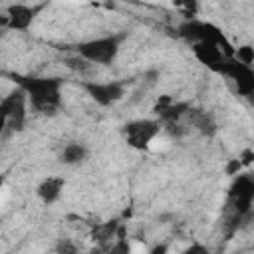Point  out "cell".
<instances>
[{"label": "cell", "mask_w": 254, "mask_h": 254, "mask_svg": "<svg viewBox=\"0 0 254 254\" xmlns=\"http://www.w3.org/2000/svg\"><path fill=\"white\" fill-rule=\"evenodd\" d=\"M20 89L32 101V107L42 115H56L60 109V77H30V75H12Z\"/></svg>", "instance_id": "6da1fadb"}, {"label": "cell", "mask_w": 254, "mask_h": 254, "mask_svg": "<svg viewBox=\"0 0 254 254\" xmlns=\"http://www.w3.org/2000/svg\"><path fill=\"white\" fill-rule=\"evenodd\" d=\"M252 200H254V177L252 175H240L230 185L224 214H228V216H246L252 210L250 208Z\"/></svg>", "instance_id": "7a4b0ae2"}, {"label": "cell", "mask_w": 254, "mask_h": 254, "mask_svg": "<svg viewBox=\"0 0 254 254\" xmlns=\"http://www.w3.org/2000/svg\"><path fill=\"white\" fill-rule=\"evenodd\" d=\"M125 38V34H119V36H107V38H99V40H89V42H83L79 44L75 50H77V56H81L83 60H87L89 64H111L119 52V44L121 40Z\"/></svg>", "instance_id": "3957f363"}, {"label": "cell", "mask_w": 254, "mask_h": 254, "mask_svg": "<svg viewBox=\"0 0 254 254\" xmlns=\"http://www.w3.org/2000/svg\"><path fill=\"white\" fill-rule=\"evenodd\" d=\"M179 34L187 40H192L194 44H200V42H206V44H214L218 48H224V52L230 56L232 54V48L230 44L226 42V38L222 36V32L212 26V24H206V22H196V20H187L179 26Z\"/></svg>", "instance_id": "277c9868"}, {"label": "cell", "mask_w": 254, "mask_h": 254, "mask_svg": "<svg viewBox=\"0 0 254 254\" xmlns=\"http://www.w3.org/2000/svg\"><path fill=\"white\" fill-rule=\"evenodd\" d=\"M26 91L14 89L10 95H6L0 103V111L4 117V127H10L12 131H20L26 121Z\"/></svg>", "instance_id": "5b68a950"}, {"label": "cell", "mask_w": 254, "mask_h": 254, "mask_svg": "<svg viewBox=\"0 0 254 254\" xmlns=\"http://www.w3.org/2000/svg\"><path fill=\"white\" fill-rule=\"evenodd\" d=\"M161 131V125L159 121H153V119H137V121H129L125 127H123V135H125V141L133 147V149H147L149 143L159 135Z\"/></svg>", "instance_id": "8992f818"}, {"label": "cell", "mask_w": 254, "mask_h": 254, "mask_svg": "<svg viewBox=\"0 0 254 254\" xmlns=\"http://www.w3.org/2000/svg\"><path fill=\"white\" fill-rule=\"evenodd\" d=\"M218 73L228 75L236 83V89H238L240 95H246V97L254 95V71H252V67L226 58L222 67L218 69Z\"/></svg>", "instance_id": "52a82bcc"}, {"label": "cell", "mask_w": 254, "mask_h": 254, "mask_svg": "<svg viewBox=\"0 0 254 254\" xmlns=\"http://www.w3.org/2000/svg\"><path fill=\"white\" fill-rule=\"evenodd\" d=\"M83 89L91 95L93 101H97L99 105H111L117 99L123 97L125 85L123 81H107V83H97V81H85Z\"/></svg>", "instance_id": "ba28073f"}, {"label": "cell", "mask_w": 254, "mask_h": 254, "mask_svg": "<svg viewBox=\"0 0 254 254\" xmlns=\"http://www.w3.org/2000/svg\"><path fill=\"white\" fill-rule=\"evenodd\" d=\"M42 6H36V8H30V6H24V4H12L8 8V16H6V22L12 30H28V26L32 24L36 12L40 10Z\"/></svg>", "instance_id": "9c48e42d"}, {"label": "cell", "mask_w": 254, "mask_h": 254, "mask_svg": "<svg viewBox=\"0 0 254 254\" xmlns=\"http://www.w3.org/2000/svg\"><path fill=\"white\" fill-rule=\"evenodd\" d=\"M192 50H194V56L200 60V64H204L206 67H210V69H214V71H218V69L222 67L224 60H226V58L222 56L220 48L214 46V44L200 42V44H194Z\"/></svg>", "instance_id": "30bf717a"}, {"label": "cell", "mask_w": 254, "mask_h": 254, "mask_svg": "<svg viewBox=\"0 0 254 254\" xmlns=\"http://www.w3.org/2000/svg\"><path fill=\"white\" fill-rule=\"evenodd\" d=\"M185 117H187V119H189V123H190L194 129H198L202 135L212 137V135L216 133V125H214L212 117H210L206 111H202V109H194V107H189V111H187V115H185Z\"/></svg>", "instance_id": "8fae6325"}, {"label": "cell", "mask_w": 254, "mask_h": 254, "mask_svg": "<svg viewBox=\"0 0 254 254\" xmlns=\"http://www.w3.org/2000/svg\"><path fill=\"white\" fill-rule=\"evenodd\" d=\"M64 185H65V183H64L62 177H48L46 181L40 183V187H38V196H40L44 202L50 204V202H54V200L60 198Z\"/></svg>", "instance_id": "7c38bea8"}, {"label": "cell", "mask_w": 254, "mask_h": 254, "mask_svg": "<svg viewBox=\"0 0 254 254\" xmlns=\"http://www.w3.org/2000/svg\"><path fill=\"white\" fill-rule=\"evenodd\" d=\"M119 222L117 220H111V222H103V224H97L93 228V240H97L99 244H105L109 242L111 238H115L119 234Z\"/></svg>", "instance_id": "4fadbf2b"}, {"label": "cell", "mask_w": 254, "mask_h": 254, "mask_svg": "<svg viewBox=\"0 0 254 254\" xmlns=\"http://www.w3.org/2000/svg\"><path fill=\"white\" fill-rule=\"evenodd\" d=\"M87 155V149L81 145V143H69L64 147V153H62V161L65 165H75V163H81Z\"/></svg>", "instance_id": "5bb4252c"}, {"label": "cell", "mask_w": 254, "mask_h": 254, "mask_svg": "<svg viewBox=\"0 0 254 254\" xmlns=\"http://www.w3.org/2000/svg\"><path fill=\"white\" fill-rule=\"evenodd\" d=\"M105 254H131V248H129V242L125 238L123 228H119V234H117L115 244H111V248H107Z\"/></svg>", "instance_id": "9a60e30c"}, {"label": "cell", "mask_w": 254, "mask_h": 254, "mask_svg": "<svg viewBox=\"0 0 254 254\" xmlns=\"http://www.w3.org/2000/svg\"><path fill=\"white\" fill-rule=\"evenodd\" d=\"M56 252L58 254H77V244L69 238H60L56 244Z\"/></svg>", "instance_id": "2e32d148"}, {"label": "cell", "mask_w": 254, "mask_h": 254, "mask_svg": "<svg viewBox=\"0 0 254 254\" xmlns=\"http://www.w3.org/2000/svg\"><path fill=\"white\" fill-rule=\"evenodd\" d=\"M236 56H238V62H240V64H244V65L250 67V64L254 62V48H250V46H242V48H238Z\"/></svg>", "instance_id": "e0dca14e"}, {"label": "cell", "mask_w": 254, "mask_h": 254, "mask_svg": "<svg viewBox=\"0 0 254 254\" xmlns=\"http://www.w3.org/2000/svg\"><path fill=\"white\" fill-rule=\"evenodd\" d=\"M65 65L71 67V69H77V71H87V69H89V62L83 60L81 56H77V58H67V60H65Z\"/></svg>", "instance_id": "ac0fdd59"}, {"label": "cell", "mask_w": 254, "mask_h": 254, "mask_svg": "<svg viewBox=\"0 0 254 254\" xmlns=\"http://www.w3.org/2000/svg\"><path fill=\"white\" fill-rule=\"evenodd\" d=\"M183 254H210V252H208L202 244H192V246H190V248H187Z\"/></svg>", "instance_id": "d6986e66"}, {"label": "cell", "mask_w": 254, "mask_h": 254, "mask_svg": "<svg viewBox=\"0 0 254 254\" xmlns=\"http://www.w3.org/2000/svg\"><path fill=\"white\" fill-rule=\"evenodd\" d=\"M240 165H242L240 161H232V163H230V165L226 167V173H228V175H234V173H236V171L240 169Z\"/></svg>", "instance_id": "ffe728a7"}, {"label": "cell", "mask_w": 254, "mask_h": 254, "mask_svg": "<svg viewBox=\"0 0 254 254\" xmlns=\"http://www.w3.org/2000/svg\"><path fill=\"white\" fill-rule=\"evenodd\" d=\"M169 252V248H167V244H157L149 254H167Z\"/></svg>", "instance_id": "44dd1931"}]
</instances>
